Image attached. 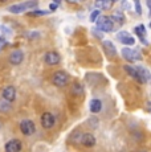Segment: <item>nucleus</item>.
Masks as SVG:
<instances>
[{"label":"nucleus","instance_id":"f257e3e1","mask_svg":"<svg viewBox=\"0 0 151 152\" xmlns=\"http://www.w3.org/2000/svg\"><path fill=\"white\" fill-rule=\"evenodd\" d=\"M37 7V1H24V3H19V4H13L8 8V11L12 13H21L24 11H29L32 8Z\"/></svg>","mask_w":151,"mask_h":152},{"label":"nucleus","instance_id":"f03ea898","mask_svg":"<svg viewBox=\"0 0 151 152\" xmlns=\"http://www.w3.org/2000/svg\"><path fill=\"white\" fill-rule=\"evenodd\" d=\"M95 23H97V28L103 32H111L114 28V23L109 16H100L95 20Z\"/></svg>","mask_w":151,"mask_h":152},{"label":"nucleus","instance_id":"7ed1b4c3","mask_svg":"<svg viewBox=\"0 0 151 152\" xmlns=\"http://www.w3.org/2000/svg\"><path fill=\"white\" fill-rule=\"evenodd\" d=\"M122 57L127 61V62H135V61L142 60V56L138 53V50H134V49H130V48H123L121 50Z\"/></svg>","mask_w":151,"mask_h":152},{"label":"nucleus","instance_id":"20e7f679","mask_svg":"<svg viewBox=\"0 0 151 152\" xmlns=\"http://www.w3.org/2000/svg\"><path fill=\"white\" fill-rule=\"evenodd\" d=\"M68 81H69V75L66 74L65 72H62V70L53 73V75H52V82H53V85H56V86H59V87L65 86V85L68 83Z\"/></svg>","mask_w":151,"mask_h":152},{"label":"nucleus","instance_id":"39448f33","mask_svg":"<svg viewBox=\"0 0 151 152\" xmlns=\"http://www.w3.org/2000/svg\"><path fill=\"white\" fill-rule=\"evenodd\" d=\"M20 131H21L24 135L29 136L36 131V126H34V123L32 121H29V119H24V121L20 123Z\"/></svg>","mask_w":151,"mask_h":152},{"label":"nucleus","instance_id":"423d86ee","mask_svg":"<svg viewBox=\"0 0 151 152\" xmlns=\"http://www.w3.org/2000/svg\"><path fill=\"white\" fill-rule=\"evenodd\" d=\"M54 122H56V119H54V115L51 113H44L41 115V126L44 128H52L54 126Z\"/></svg>","mask_w":151,"mask_h":152},{"label":"nucleus","instance_id":"0eeeda50","mask_svg":"<svg viewBox=\"0 0 151 152\" xmlns=\"http://www.w3.org/2000/svg\"><path fill=\"white\" fill-rule=\"evenodd\" d=\"M23 148V144L19 139H12L5 144V152H20Z\"/></svg>","mask_w":151,"mask_h":152},{"label":"nucleus","instance_id":"6e6552de","mask_svg":"<svg viewBox=\"0 0 151 152\" xmlns=\"http://www.w3.org/2000/svg\"><path fill=\"white\" fill-rule=\"evenodd\" d=\"M3 99L7 102H13L16 99V89L13 86H7L4 90H3Z\"/></svg>","mask_w":151,"mask_h":152},{"label":"nucleus","instance_id":"1a4fd4ad","mask_svg":"<svg viewBox=\"0 0 151 152\" xmlns=\"http://www.w3.org/2000/svg\"><path fill=\"white\" fill-rule=\"evenodd\" d=\"M44 61L48 65H57V64H60L61 57L57 52H48L44 57Z\"/></svg>","mask_w":151,"mask_h":152},{"label":"nucleus","instance_id":"9d476101","mask_svg":"<svg viewBox=\"0 0 151 152\" xmlns=\"http://www.w3.org/2000/svg\"><path fill=\"white\" fill-rule=\"evenodd\" d=\"M8 60H10V64H12V65H20L23 62V60H24V53L21 50H13L10 54Z\"/></svg>","mask_w":151,"mask_h":152},{"label":"nucleus","instance_id":"9b49d317","mask_svg":"<svg viewBox=\"0 0 151 152\" xmlns=\"http://www.w3.org/2000/svg\"><path fill=\"white\" fill-rule=\"evenodd\" d=\"M117 37L119 39V41L122 44H125V45H134V42H135V39L130 36L127 32H119V33L117 34Z\"/></svg>","mask_w":151,"mask_h":152},{"label":"nucleus","instance_id":"f8f14e48","mask_svg":"<svg viewBox=\"0 0 151 152\" xmlns=\"http://www.w3.org/2000/svg\"><path fill=\"white\" fill-rule=\"evenodd\" d=\"M135 70H136V73H138L139 78H141V83L149 82V80H150V73H149V70H147L146 68H143V66H136Z\"/></svg>","mask_w":151,"mask_h":152},{"label":"nucleus","instance_id":"ddd939ff","mask_svg":"<svg viewBox=\"0 0 151 152\" xmlns=\"http://www.w3.org/2000/svg\"><path fill=\"white\" fill-rule=\"evenodd\" d=\"M102 46H103V49H105V52L107 53V56H110V57H114V56L117 54V49H115L114 44L111 41H107L106 40V41H103Z\"/></svg>","mask_w":151,"mask_h":152},{"label":"nucleus","instance_id":"4468645a","mask_svg":"<svg viewBox=\"0 0 151 152\" xmlns=\"http://www.w3.org/2000/svg\"><path fill=\"white\" fill-rule=\"evenodd\" d=\"M81 143H82L85 147H93L95 144V138L92 134H84L82 138H81Z\"/></svg>","mask_w":151,"mask_h":152},{"label":"nucleus","instance_id":"2eb2a0df","mask_svg":"<svg viewBox=\"0 0 151 152\" xmlns=\"http://www.w3.org/2000/svg\"><path fill=\"white\" fill-rule=\"evenodd\" d=\"M134 32L136 33V36L141 39V41L144 44V45H147V40H146V29H144V25H138V27L134 28Z\"/></svg>","mask_w":151,"mask_h":152},{"label":"nucleus","instance_id":"dca6fc26","mask_svg":"<svg viewBox=\"0 0 151 152\" xmlns=\"http://www.w3.org/2000/svg\"><path fill=\"white\" fill-rule=\"evenodd\" d=\"M89 109L93 114H98L101 110H102V102L100 101V99H92L90 101V104H89Z\"/></svg>","mask_w":151,"mask_h":152},{"label":"nucleus","instance_id":"f3484780","mask_svg":"<svg viewBox=\"0 0 151 152\" xmlns=\"http://www.w3.org/2000/svg\"><path fill=\"white\" fill-rule=\"evenodd\" d=\"M110 19L113 20V23L117 21V23H119V24H123V23H125V15H123L122 11H115Z\"/></svg>","mask_w":151,"mask_h":152},{"label":"nucleus","instance_id":"a211bd4d","mask_svg":"<svg viewBox=\"0 0 151 152\" xmlns=\"http://www.w3.org/2000/svg\"><path fill=\"white\" fill-rule=\"evenodd\" d=\"M123 69L126 70V73H127V74H130L133 78H134V80H136V81H138V82H141V78H139V75H138V73H136V70H135L134 66L126 65Z\"/></svg>","mask_w":151,"mask_h":152},{"label":"nucleus","instance_id":"6ab92c4d","mask_svg":"<svg viewBox=\"0 0 151 152\" xmlns=\"http://www.w3.org/2000/svg\"><path fill=\"white\" fill-rule=\"evenodd\" d=\"M72 93H73L74 95H82L84 94V87L81 83H73L72 85Z\"/></svg>","mask_w":151,"mask_h":152},{"label":"nucleus","instance_id":"aec40b11","mask_svg":"<svg viewBox=\"0 0 151 152\" xmlns=\"http://www.w3.org/2000/svg\"><path fill=\"white\" fill-rule=\"evenodd\" d=\"M11 110V103L10 102H7V101H4V99H0V113H3V114H5V113H8V111Z\"/></svg>","mask_w":151,"mask_h":152},{"label":"nucleus","instance_id":"412c9836","mask_svg":"<svg viewBox=\"0 0 151 152\" xmlns=\"http://www.w3.org/2000/svg\"><path fill=\"white\" fill-rule=\"evenodd\" d=\"M95 7H97V10H109L110 7L113 5V1H97L95 3Z\"/></svg>","mask_w":151,"mask_h":152},{"label":"nucleus","instance_id":"4be33fe9","mask_svg":"<svg viewBox=\"0 0 151 152\" xmlns=\"http://www.w3.org/2000/svg\"><path fill=\"white\" fill-rule=\"evenodd\" d=\"M51 13V11H41V10H36L32 11V12H28V16H44V15Z\"/></svg>","mask_w":151,"mask_h":152},{"label":"nucleus","instance_id":"5701e85b","mask_svg":"<svg viewBox=\"0 0 151 152\" xmlns=\"http://www.w3.org/2000/svg\"><path fill=\"white\" fill-rule=\"evenodd\" d=\"M100 13H101V11H98V10L93 11V13L90 15V21H95V20L100 17Z\"/></svg>","mask_w":151,"mask_h":152},{"label":"nucleus","instance_id":"b1692460","mask_svg":"<svg viewBox=\"0 0 151 152\" xmlns=\"http://www.w3.org/2000/svg\"><path fill=\"white\" fill-rule=\"evenodd\" d=\"M8 33H10V29L0 25V39H4V34H8Z\"/></svg>","mask_w":151,"mask_h":152},{"label":"nucleus","instance_id":"393cba45","mask_svg":"<svg viewBox=\"0 0 151 152\" xmlns=\"http://www.w3.org/2000/svg\"><path fill=\"white\" fill-rule=\"evenodd\" d=\"M135 10H136V13L138 15L142 13V7H141V3L139 1H135Z\"/></svg>","mask_w":151,"mask_h":152},{"label":"nucleus","instance_id":"a878e982","mask_svg":"<svg viewBox=\"0 0 151 152\" xmlns=\"http://www.w3.org/2000/svg\"><path fill=\"white\" fill-rule=\"evenodd\" d=\"M57 5H59V3H52V4L49 5V10H51V12H52V11H56L57 10Z\"/></svg>","mask_w":151,"mask_h":152}]
</instances>
